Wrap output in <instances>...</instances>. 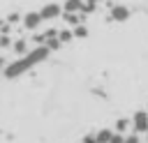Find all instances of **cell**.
<instances>
[{
  "label": "cell",
  "instance_id": "4fadbf2b",
  "mask_svg": "<svg viewBox=\"0 0 148 143\" xmlns=\"http://www.w3.org/2000/svg\"><path fill=\"white\" fill-rule=\"evenodd\" d=\"M18 21H21V14H18V12H12V14L7 16V21H5V23H9V25H14V23H18Z\"/></svg>",
  "mask_w": 148,
  "mask_h": 143
},
{
  "label": "cell",
  "instance_id": "9a60e30c",
  "mask_svg": "<svg viewBox=\"0 0 148 143\" xmlns=\"http://www.w3.org/2000/svg\"><path fill=\"white\" fill-rule=\"evenodd\" d=\"M125 143H141V138H139V134H127Z\"/></svg>",
  "mask_w": 148,
  "mask_h": 143
},
{
  "label": "cell",
  "instance_id": "277c9868",
  "mask_svg": "<svg viewBox=\"0 0 148 143\" xmlns=\"http://www.w3.org/2000/svg\"><path fill=\"white\" fill-rule=\"evenodd\" d=\"M132 131L134 134H146L148 131V113L146 111L134 113V118H132Z\"/></svg>",
  "mask_w": 148,
  "mask_h": 143
},
{
  "label": "cell",
  "instance_id": "52a82bcc",
  "mask_svg": "<svg viewBox=\"0 0 148 143\" xmlns=\"http://www.w3.org/2000/svg\"><path fill=\"white\" fill-rule=\"evenodd\" d=\"M12 51L16 53V58L18 55H25L30 48H28V39H23V37H18V39H14L12 42Z\"/></svg>",
  "mask_w": 148,
  "mask_h": 143
},
{
  "label": "cell",
  "instance_id": "d6986e66",
  "mask_svg": "<svg viewBox=\"0 0 148 143\" xmlns=\"http://www.w3.org/2000/svg\"><path fill=\"white\" fill-rule=\"evenodd\" d=\"M95 2H102V0H95Z\"/></svg>",
  "mask_w": 148,
  "mask_h": 143
},
{
  "label": "cell",
  "instance_id": "ac0fdd59",
  "mask_svg": "<svg viewBox=\"0 0 148 143\" xmlns=\"http://www.w3.org/2000/svg\"><path fill=\"white\" fill-rule=\"evenodd\" d=\"M2 25H5V21H0V30H2Z\"/></svg>",
  "mask_w": 148,
  "mask_h": 143
},
{
  "label": "cell",
  "instance_id": "5b68a950",
  "mask_svg": "<svg viewBox=\"0 0 148 143\" xmlns=\"http://www.w3.org/2000/svg\"><path fill=\"white\" fill-rule=\"evenodd\" d=\"M109 18L116 21V23L127 21V18H130V7H125V5H113L111 12H109Z\"/></svg>",
  "mask_w": 148,
  "mask_h": 143
},
{
  "label": "cell",
  "instance_id": "e0dca14e",
  "mask_svg": "<svg viewBox=\"0 0 148 143\" xmlns=\"http://www.w3.org/2000/svg\"><path fill=\"white\" fill-rule=\"evenodd\" d=\"M5 65H7V58L0 53V72H2V67H5Z\"/></svg>",
  "mask_w": 148,
  "mask_h": 143
},
{
  "label": "cell",
  "instance_id": "5bb4252c",
  "mask_svg": "<svg viewBox=\"0 0 148 143\" xmlns=\"http://www.w3.org/2000/svg\"><path fill=\"white\" fill-rule=\"evenodd\" d=\"M109 143H125V136L123 134H118V131H113V136H111V141Z\"/></svg>",
  "mask_w": 148,
  "mask_h": 143
},
{
  "label": "cell",
  "instance_id": "7a4b0ae2",
  "mask_svg": "<svg viewBox=\"0 0 148 143\" xmlns=\"http://www.w3.org/2000/svg\"><path fill=\"white\" fill-rule=\"evenodd\" d=\"M39 16H42V21H56L58 16H62V5H58V2H46V5L39 9Z\"/></svg>",
  "mask_w": 148,
  "mask_h": 143
},
{
  "label": "cell",
  "instance_id": "9c48e42d",
  "mask_svg": "<svg viewBox=\"0 0 148 143\" xmlns=\"http://www.w3.org/2000/svg\"><path fill=\"white\" fill-rule=\"evenodd\" d=\"M72 35H74L76 39H83V37H88V28H86L83 23H79V25H74V30H72Z\"/></svg>",
  "mask_w": 148,
  "mask_h": 143
},
{
  "label": "cell",
  "instance_id": "30bf717a",
  "mask_svg": "<svg viewBox=\"0 0 148 143\" xmlns=\"http://www.w3.org/2000/svg\"><path fill=\"white\" fill-rule=\"evenodd\" d=\"M58 39H60V44H67L74 39V35H72V30H58Z\"/></svg>",
  "mask_w": 148,
  "mask_h": 143
},
{
  "label": "cell",
  "instance_id": "8fae6325",
  "mask_svg": "<svg viewBox=\"0 0 148 143\" xmlns=\"http://www.w3.org/2000/svg\"><path fill=\"white\" fill-rule=\"evenodd\" d=\"M130 127H132V120H125V118H123V120H118V122H116V131H118V134L127 131Z\"/></svg>",
  "mask_w": 148,
  "mask_h": 143
},
{
  "label": "cell",
  "instance_id": "2e32d148",
  "mask_svg": "<svg viewBox=\"0 0 148 143\" xmlns=\"http://www.w3.org/2000/svg\"><path fill=\"white\" fill-rule=\"evenodd\" d=\"M83 143H97V141H95V134H88V136L83 138Z\"/></svg>",
  "mask_w": 148,
  "mask_h": 143
},
{
  "label": "cell",
  "instance_id": "6da1fadb",
  "mask_svg": "<svg viewBox=\"0 0 148 143\" xmlns=\"http://www.w3.org/2000/svg\"><path fill=\"white\" fill-rule=\"evenodd\" d=\"M49 55H51V51H49L44 44H37V46L30 48L25 55H18V58H14L12 62H7V65L2 67V76H5L7 81H14V78L23 76L25 72H30L32 67L42 65Z\"/></svg>",
  "mask_w": 148,
  "mask_h": 143
},
{
  "label": "cell",
  "instance_id": "ba28073f",
  "mask_svg": "<svg viewBox=\"0 0 148 143\" xmlns=\"http://www.w3.org/2000/svg\"><path fill=\"white\" fill-rule=\"evenodd\" d=\"M111 136H113V129H99V131L95 134V141H97V143H109Z\"/></svg>",
  "mask_w": 148,
  "mask_h": 143
},
{
  "label": "cell",
  "instance_id": "7c38bea8",
  "mask_svg": "<svg viewBox=\"0 0 148 143\" xmlns=\"http://www.w3.org/2000/svg\"><path fill=\"white\" fill-rule=\"evenodd\" d=\"M12 37L9 35H5V32H0V48H12Z\"/></svg>",
  "mask_w": 148,
  "mask_h": 143
},
{
  "label": "cell",
  "instance_id": "8992f818",
  "mask_svg": "<svg viewBox=\"0 0 148 143\" xmlns=\"http://www.w3.org/2000/svg\"><path fill=\"white\" fill-rule=\"evenodd\" d=\"M62 12L65 14H81L83 12V0H65L62 2Z\"/></svg>",
  "mask_w": 148,
  "mask_h": 143
},
{
  "label": "cell",
  "instance_id": "3957f363",
  "mask_svg": "<svg viewBox=\"0 0 148 143\" xmlns=\"http://www.w3.org/2000/svg\"><path fill=\"white\" fill-rule=\"evenodd\" d=\"M21 25H23L25 30L35 32V30L42 25V16H39V12H25V14L21 16Z\"/></svg>",
  "mask_w": 148,
  "mask_h": 143
}]
</instances>
